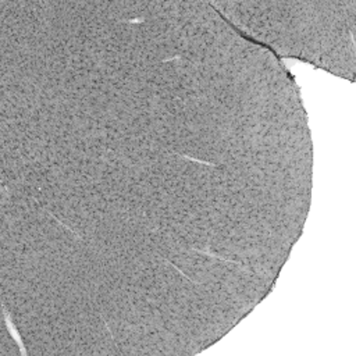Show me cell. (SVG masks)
<instances>
[{
	"instance_id": "6da1fadb",
	"label": "cell",
	"mask_w": 356,
	"mask_h": 356,
	"mask_svg": "<svg viewBox=\"0 0 356 356\" xmlns=\"http://www.w3.org/2000/svg\"><path fill=\"white\" fill-rule=\"evenodd\" d=\"M2 309H3V314H5V321H6V325H7V330H9L11 337L17 341V344H18V346H20V352H21L22 355H26V351H25V348H24V344H22V340L20 338V335H18V331H17L16 325L13 324L10 314H9V312H7V309H6V306L3 302H2Z\"/></svg>"
}]
</instances>
